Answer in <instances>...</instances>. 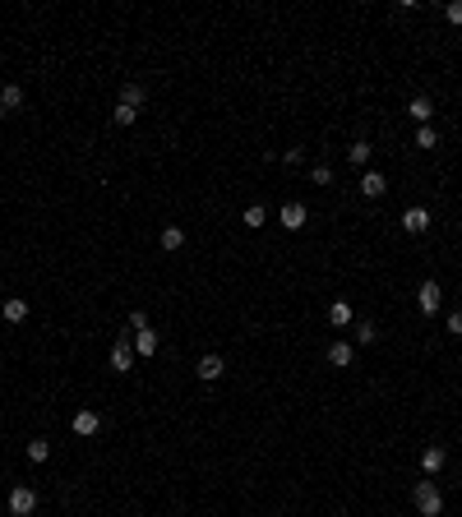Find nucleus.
<instances>
[{
	"mask_svg": "<svg viewBox=\"0 0 462 517\" xmlns=\"http://www.w3.org/2000/svg\"><path fill=\"white\" fill-rule=\"evenodd\" d=\"M412 503H416V513H421V517H439V513H444V494H439V485H434L430 476L412 485Z\"/></svg>",
	"mask_w": 462,
	"mask_h": 517,
	"instance_id": "1",
	"label": "nucleus"
},
{
	"mask_svg": "<svg viewBox=\"0 0 462 517\" xmlns=\"http://www.w3.org/2000/svg\"><path fill=\"white\" fill-rule=\"evenodd\" d=\"M277 222H282L287 231H305V222H310L305 203H301V199H287V203H282V213H277Z\"/></svg>",
	"mask_w": 462,
	"mask_h": 517,
	"instance_id": "2",
	"label": "nucleus"
},
{
	"mask_svg": "<svg viewBox=\"0 0 462 517\" xmlns=\"http://www.w3.org/2000/svg\"><path fill=\"white\" fill-rule=\"evenodd\" d=\"M32 508H37V489H32V485H14V489H10V513H14V517H28Z\"/></svg>",
	"mask_w": 462,
	"mask_h": 517,
	"instance_id": "3",
	"label": "nucleus"
},
{
	"mask_svg": "<svg viewBox=\"0 0 462 517\" xmlns=\"http://www.w3.org/2000/svg\"><path fill=\"white\" fill-rule=\"evenodd\" d=\"M70 429H74L79 439H92V434L102 429V416H97L92 407H83V411H74V420H70Z\"/></svg>",
	"mask_w": 462,
	"mask_h": 517,
	"instance_id": "4",
	"label": "nucleus"
},
{
	"mask_svg": "<svg viewBox=\"0 0 462 517\" xmlns=\"http://www.w3.org/2000/svg\"><path fill=\"white\" fill-rule=\"evenodd\" d=\"M444 462H448V453H444V443H425V448H421V472H425V476H434V472H444Z\"/></svg>",
	"mask_w": 462,
	"mask_h": 517,
	"instance_id": "5",
	"label": "nucleus"
},
{
	"mask_svg": "<svg viewBox=\"0 0 462 517\" xmlns=\"http://www.w3.org/2000/svg\"><path fill=\"white\" fill-rule=\"evenodd\" d=\"M439 301H444L439 282H421V287H416V305H421V314H434V310H439Z\"/></svg>",
	"mask_w": 462,
	"mask_h": 517,
	"instance_id": "6",
	"label": "nucleus"
},
{
	"mask_svg": "<svg viewBox=\"0 0 462 517\" xmlns=\"http://www.w3.org/2000/svg\"><path fill=\"white\" fill-rule=\"evenodd\" d=\"M111 369H116V374H130V369H134V342H116V347H111Z\"/></svg>",
	"mask_w": 462,
	"mask_h": 517,
	"instance_id": "7",
	"label": "nucleus"
},
{
	"mask_svg": "<svg viewBox=\"0 0 462 517\" xmlns=\"http://www.w3.org/2000/svg\"><path fill=\"white\" fill-rule=\"evenodd\" d=\"M352 361H356V347L347 342V337H338V342L328 347V365L333 369H352Z\"/></svg>",
	"mask_w": 462,
	"mask_h": 517,
	"instance_id": "8",
	"label": "nucleus"
},
{
	"mask_svg": "<svg viewBox=\"0 0 462 517\" xmlns=\"http://www.w3.org/2000/svg\"><path fill=\"white\" fill-rule=\"evenodd\" d=\"M402 231H407V236L430 231V213H425V208H407V213H402Z\"/></svg>",
	"mask_w": 462,
	"mask_h": 517,
	"instance_id": "9",
	"label": "nucleus"
},
{
	"mask_svg": "<svg viewBox=\"0 0 462 517\" xmlns=\"http://www.w3.org/2000/svg\"><path fill=\"white\" fill-rule=\"evenodd\" d=\"M222 369H227V365H222V356H199L194 374H199L203 383H217V379H222Z\"/></svg>",
	"mask_w": 462,
	"mask_h": 517,
	"instance_id": "10",
	"label": "nucleus"
},
{
	"mask_svg": "<svg viewBox=\"0 0 462 517\" xmlns=\"http://www.w3.org/2000/svg\"><path fill=\"white\" fill-rule=\"evenodd\" d=\"M0 314H5V323H23L28 319V301H23V296H5Z\"/></svg>",
	"mask_w": 462,
	"mask_h": 517,
	"instance_id": "11",
	"label": "nucleus"
},
{
	"mask_svg": "<svg viewBox=\"0 0 462 517\" xmlns=\"http://www.w3.org/2000/svg\"><path fill=\"white\" fill-rule=\"evenodd\" d=\"M328 319H333V328H352V323H356L352 301H333V305H328Z\"/></svg>",
	"mask_w": 462,
	"mask_h": 517,
	"instance_id": "12",
	"label": "nucleus"
},
{
	"mask_svg": "<svg viewBox=\"0 0 462 517\" xmlns=\"http://www.w3.org/2000/svg\"><path fill=\"white\" fill-rule=\"evenodd\" d=\"M361 194H365V199H384L388 194V181L379 176V171H365V176H361Z\"/></svg>",
	"mask_w": 462,
	"mask_h": 517,
	"instance_id": "13",
	"label": "nucleus"
},
{
	"mask_svg": "<svg viewBox=\"0 0 462 517\" xmlns=\"http://www.w3.org/2000/svg\"><path fill=\"white\" fill-rule=\"evenodd\" d=\"M370 342H379V328L370 319H356L352 323V347H370Z\"/></svg>",
	"mask_w": 462,
	"mask_h": 517,
	"instance_id": "14",
	"label": "nucleus"
},
{
	"mask_svg": "<svg viewBox=\"0 0 462 517\" xmlns=\"http://www.w3.org/2000/svg\"><path fill=\"white\" fill-rule=\"evenodd\" d=\"M407 116H412L416 125H430V116H434V102H430V97H412V102H407Z\"/></svg>",
	"mask_w": 462,
	"mask_h": 517,
	"instance_id": "15",
	"label": "nucleus"
},
{
	"mask_svg": "<svg viewBox=\"0 0 462 517\" xmlns=\"http://www.w3.org/2000/svg\"><path fill=\"white\" fill-rule=\"evenodd\" d=\"M130 342H134V356H157V328H143Z\"/></svg>",
	"mask_w": 462,
	"mask_h": 517,
	"instance_id": "16",
	"label": "nucleus"
},
{
	"mask_svg": "<svg viewBox=\"0 0 462 517\" xmlns=\"http://www.w3.org/2000/svg\"><path fill=\"white\" fill-rule=\"evenodd\" d=\"M23 107V88H19V83H5V88H0V111H19Z\"/></svg>",
	"mask_w": 462,
	"mask_h": 517,
	"instance_id": "17",
	"label": "nucleus"
},
{
	"mask_svg": "<svg viewBox=\"0 0 462 517\" xmlns=\"http://www.w3.org/2000/svg\"><path fill=\"white\" fill-rule=\"evenodd\" d=\"M157 245H162V250H167V254H171V250H181V245H185V231L176 227V222H171V227H162V236H157Z\"/></svg>",
	"mask_w": 462,
	"mask_h": 517,
	"instance_id": "18",
	"label": "nucleus"
},
{
	"mask_svg": "<svg viewBox=\"0 0 462 517\" xmlns=\"http://www.w3.org/2000/svg\"><path fill=\"white\" fill-rule=\"evenodd\" d=\"M370 152H374V143H370V139H356L352 148H347V157H352L356 167H365V162H370Z\"/></svg>",
	"mask_w": 462,
	"mask_h": 517,
	"instance_id": "19",
	"label": "nucleus"
},
{
	"mask_svg": "<svg viewBox=\"0 0 462 517\" xmlns=\"http://www.w3.org/2000/svg\"><path fill=\"white\" fill-rule=\"evenodd\" d=\"M121 102H125V107H143V83H125V88H121Z\"/></svg>",
	"mask_w": 462,
	"mask_h": 517,
	"instance_id": "20",
	"label": "nucleus"
},
{
	"mask_svg": "<svg viewBox=\"0 0 462 517\" xmlns=\"http://www.w3.org/2000/svg\"><path fill=\"white\" fill-rule=\"evenodd\" d=\"M241 222H245V227H250V231H259V227H263V222H268V213H263L259 203H250V208H245V217H241Z\"/></svg>",
	"mask_w": 462,
	"mask_h": 517,
	"instance_id": "21",
	"label": "nucleus"
},
{
	"mask_svg": "<svg viewBox=\"0 0 462 517\" xmlns=\"http://www.w3.org/2000/svg\"><path fill=\"white\" fill-rule=\"evenodd\" d=\"M111 121H116V125L125 130V125H134V121H139V111H134V107H125V102H116V111H111Z\"/></svg>",
	"mask_w": 462,
	"mask_h": 517,
	"instance_id": "22",
	"label": "nucleus"
},
{
	"mask_svg": "<svg viewBox=\"0 0 462 517\" xmlns=\"http://www.w3.org/2000/svg\"><path fill=\"white\" fill-rule=\"evenodd\" d=\"M434 143H439V134L430 125H416V148H434Z\"/></svg>",
	"mask_w": 462,
	"mask_h": 517,
	"instance_id": "23",
	"label": "nucleus"
},
{
	"mask_svg": "<svg viewBox=\"0 0 462 517\" xmlns=\"http://www.w3.org/2000/svg\"><path fill=\"white\" fill-rule=\"evenodd\" d=\"M46 457H51V443H46V439H32V443H28V462H46Z\"/></svg>",
	"mask_w": 462,
	"mask_h": 517,
	"instance_id": "24",
	"label": "nucleus"
},
{
	"mask_svg": "<svg viewBox=\"0 0 462 517\" xmlns=\"http://www.w3.org/2000/svg\"><path fill=\"white\" fill-rule=\"evenodd\" d=\"M310 181H314V185H328V181H333V167H328V162H319V167L310 171Z\"/></svg>",
	"mask_w": 462,
	"mask_h": 517,
	"instance_id": "25",
	"label": "nucleus"
},
{
	"mask_svg": "<svg viewBox=\"0 0 462 517\" xmlns=\"http://www.w3.org/2000/svg\"><path fill=\"white\" fill-rule=\"evenodd\" d=\"M130 328H134V333H143V328H153V323H148V314H143V310H130Z\"/></svg>",
	"mask_w": 462,
	"mask_h": 517,
	"instance_id": "26",
	"label": "nucleus"
},
{
	"mask_svg": "<svg viewBox=\"0 0 462 517\" xmlns=\"http://www.w3.org/2000/svg\"><path fill=\"white\" fill-rule=\"evenodd\" d=\"M444 19L453 23V28H462V0H453V5H448V10H444Z\"/></svg>",
	"mask_w": 462,
	"mask_h": 517,
	"instance_id": "27",
	"label": "nucleus"
},
{
	"mask_svg": "<svg viewBox=\"0 0 462 517\" xmlns=\"http://www.w3.org/2000/svg\"><path fill=\"white\" fill-rule=\"evenodd\" d=\"M282 162H287V167H301V162H305V152H301V148H287V152H282Z\"/></svg>",
	"mask_w": 462,
	"mask_h": 517,
	"instance_id": "28",
	"label": "nucleus"
},
{
	"mask_svg": "<svg viewBox=\"0 0 462 517\" xmlns=\"http://www.w3.org/2000/svg\"><path fill=\"white\" fill-rule=\"evenodd\" d=\"M448 333L462 337V310H453V314H448Z\"/></svg>",
	"mask_w": 462,
	"mask_h": 517,
	"instance_id": "29",
	"label": "nucleus"
},
{
	"mask_svg": "<svg viewBox=\"0 0 462 517\" xmlns=\"http://www.w3.org/2000/svg\"><path fill=\"white\" fill-rule=\"evenodd\" d=\"M0 70H5V56H0Z\"/></svg>",
	"mask_w": 462,
	"mask_h": 517,
	"instance_id": "30",
	"label": "nucleus"
},
{
	"mask_svg": "<svg viewBox=\"0 0 462 517\" xmlns=\"http://www.w3.org/2000/svg\"><path fill=\"white\" fill-rule=\"evenodd\" d=\"M458 37H462V28H458Z\"/></svg>",
	"mask_w": 462,
	"mask_h": 517,
	"instance_id": "31",
	"label": "nucleus"
},
{
	"mask_svg": "<svg viewBox=\"0 0 462 517\" xmlns=\"http://www.w3.org/2000/svg\"><path fill=\"white\" fill-rule=\"evenodd\" d=\"M10 517H14V513H10Z\"/></svg>",
	"mask_w": 462,
	"mask_h": 517,
	"instance_id": "32",
	"label": "nucleus"
}]
</instances>
